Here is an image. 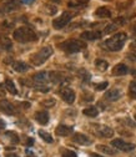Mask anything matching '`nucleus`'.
Returning a JSON list of instances; mask_svg holds the SVG:
<instances>
[{
	"label": "nucleus",
	"mask_w": 136,
	"mask_h": 157,
	"mask_svg": "<svg viewBox=\"0 0 136 157\" xmlns=\"http://www.w3.org/2000/svg\"><path fill=\"white\" fill-rule=\"evenodd\" d=\"M13 37L17 43H31V41L37 40L36 33L34 30H31L30 28H25V26L15 29L13 33Z\"/></svg>",
	"instance_id": "obj_1"
},
{
	"label": "nucleus",
	"mask_w": 136,
	"mask_h": 157,
	"mask_svg": "<svg viewBox=\"0 0 136 157\" xmlns=\"http://www.w3.org/2000/svg\"><path fill=\"white\" fill-rule=\"evenodd\" d=\"M126 39H127V35L125 33H118L110 39H107L104 43V46L109 51H120L126 41Z\"/></svg>",
	"instance_id": "obj_2"
},
{
	"label": "nucleus",
	"mask_w": 136,
	"mask_h": 157,
	"mask_svg": "<svg viewBox=\"0 0 136 157\" xmlns=\"http://www.w3.org/2000/svg\"><path fill=\"white\" fill-rule=\"evenodd\" d=\"M52 52H54V50H52L51 46H44L37 52H35V54H33L30 56V63L34 66H40L52 55Z\"/></svg>",
	"instance_id": "obj_3"
},
{
	"label": "nucleus",
	"mask_w": 136,
	"mask_h": 157,
	"mask_svg": "<svg viewBox=\"0 0 136 157\" xmlns=\"http://www.w3.org/2000/svg\"><path fill=\"white\" fill-rule=\"evenodd\" d=\"M85 48H86V44L84 43V40H79V39H69V40L60 44V49L69 54L79 52Z\"/></svg>",
	"instance_id": "obj_4"
},
{
	"label": "nucleus",
	"mask_w": 136,
	"mask_h": 157,
	"mask_svg": "<svg viewBox=\"0 0 136 157\" xmlns=\"http://www.w3.org/2000/svg\"><path fill=\"white\" fill-rule=\"evenodd\" d=\"M21 4V0H2L0 3V14H9L19 8V5Z\"/></svg>",
	"instance_id": "obj_5"
},
{
	"label": "nucleus",
	"mask_w": 136,
	"mask_h": 157,
	"mask_svg": "<svg viewBox=\"0 0 136 157\" xmlns=\"http://www.w3.org/2000/svg\"><path fill=\"white\" fill-rule=\"evenodd\" d=\"M71 19H72V14L69 13V11H64L59 17L54 19L52 26H54V29H56V30H60V29H63L64 26H66V25L71 21Z\"/></svg>",
	"instance_id": "obj_6"
},
{
	"label": "nucleus",
	"mask_w": 136,
	"mask_h": 157,
	"mask_svg": "<svg viewBox=\"0 0 136 157\" xmlns=\"http://www.w3.org/2000/svg\"><path fill=\"white\" fill-rule=\"evenodd\" d=\"M111 146L116 150H120V151H124V152H129V151H132L135 148V145L134 144H129V142H125L124 140L121 139H115L111 141Z\"/></svg>",
	"instance_id": "obj_7"
},
{
	"label": "nucleus",
	"mask_w": 136,
	"mask_h": 157,
	"mask_svg": "<svg viewBox=\"0 0 136 157\" xmlns=\"http://www.w3.org/2000/svg\"><path fill=\"white\" fill-rule=\"evenodd\" d=\"M60 96L61 99L66 102V104H72L75 101V92L74 90H71L70 87H64L60 90Z\"/></svg>",
	"instance_id": "obj_8"
},
{
	"label": "nucleus",
	"mask_w": 136,
	"mask_h": 157,
	"mask_svg": "<svg viewBox=\"0 0 136 157\" xmlns=\"http://www.w3.org/2000/svg\"><path fill=\"white\" fill-rule=\"evenodd\" d=\"M72 141L76 142V144H79V145H84V146H89V145L92 144V140L90 139L89 136H86V135H84V133H80V132L74 133Z\"/></svg>",
	"instance_id": "obj_9"
},
{
	"label": "nucleus",
	"mask_w": 136,
	"mask_h": 157,
	"mask_svg": "<svg viewBox=\"0 0 136 157\" xmlns=\"http://www.w3.org/2000/svg\"><path fill=\"white\" fill-rule=\"evenodd\" d=\"M0 111L6 113V115H14V113H16L15 106L10 101H8V100H0Z\"/></svg>",
	"instance_id": "obj_10"
},
{
	"label": "nucleus",
	"mask_w": 136,
	"mask_h": 157,
	"mask_svg": "<svg viewBox=\"0 0 136 157\" xmlns=\"http://www.w3.org/2000/svg\"><path fill=\"white\" fill-rule=\"evenodd\" d=\"M121 95H122L121 90H119V89H111V90L106 91V94H105V96H104V97H105V99H106L107 101L114 102V101L120 100Z\"/></svg>",
	"instance_id": "obj_11"
},
{
	"label": "nucleus",
	"mask_w": 136,
	"mask_h": 157,
	"mask_svg": "<svg viewBox=\"0 0 136 157\" xmlns=\"http://www.w3.org/2000/svg\"><path fill=\"white\" fill-rule=\"evenodd\" d=\"M101 35H103V34H101L100 31L87 30V31L81 33L80 37L83 39V40H90V41H92V40H98V39H100V37H101Z\"/></svg>",
	"instance_id": "obj_12"
},
{
	"label": "nucleus",
	"mask_w": 136,
	"mask_h": 157,
	"mask_svg": "<svg viewBox=\"0 0 136 157\" xmlns=\"http://www.w3.org/2000/svg\"><path fill=\"white\" fill-rule=\"evenodd\" d=\"M96 135L104 137V139H109V137L114 136V130L109 126H100L98 130H96Z\"/></svg>",
	"instance_id": "obj_13"
},
{
	"label": "nucleus",
	"mask_w": 136,
	"mask_h": 157,
	"mask_svg": "<svg viewBox=\"0 0 136 157\" xmlns=\"http://www.w3.org/2000/svg\"><path fill=\"white\" fill-rule=\"evenodd\" d=\"M34 117H35V120L40 124V125H46L48 122H49V113H48V111H44V110H41V111H37L35 115H34Z\"/></svg>",
	"instance_id": "obj_14"
},
{
	"label": "nucleus",
	"mask_w": 136,
	"mask_h": 157,
	"mask_svg": "<svg viewBox=\"0 0 136 157\" xmlns=\"http://www.w3.org/2000/svg\"><path fill=\"white\" fill-rule=\"evenodd\" d=\"M33 80L37 85H43V84H45L49 80V74L45 72V71H40V72H37V74H35L33 76Z\"/></svg>",
	"instance_id": "obj_15"
},
{
	"label": "nucleus",
	"mask_w": 136,
	"mask_h": 157,
	"mask_svg": "<svg viewBox=\"0 0 136 157\" xmlns=\"http://www.w3.org/2000/svg\"><path fill=\"white\" fill-rule=\"evenodd\" d=\"M0 46H2L4 50L9 51L13 49V43L9 39L8 35H4V34H0Z\"/></svg>",
	"instance_id": "obj_16"
},
{
	"label": "nucleus",
	"mask_w": 136,
	"mask_h": 157,
	"mask_svg": "<svg viewBox=\"0 0 136 157\" xmlns=\"http://www.w3.org/2000/svg\"><path fill=\"white\" fill-rule=\"evenodd\" d=\"M72 127L71 126H66V125H59L56 127V130H55V132H56V135L57 136H69V135H71L72 133Z\"/></svg>",
	"instance_id": "obj_17"
},
{
	"label": "nucleus",
	"mask_w": 136,
	"mask_h": 157,
	"mask_svg": "<svg viewBox=\"0 0 136 157\" xmlns=\"http://www.w3.org/2000/svg\"><path fill=\"white\" fill-rule=\"evenodd\" d=\"M49 80L52 81L54 84H60L65 80V76H64V74H61L59 71H51L49 74Z\"/></svg>",
	"instance_id": "obj_18"
},
{
	"label": "nucleus",
	"mask_w": 136,
	"mask_h": 157,
	"mask_svg": "<svg viewBox=\"0 0 136 157\" xmlns=\"http://www.w3.org/2000/svg\"><path fill=\"white\" fill-rule=\"evenodd\" d=\"M127 72H129V67L125 64H118L116 66H114V69H112V75H115V76L126 75Z\"/></svg>",
	"instance_id": "obj_19"
},
{
	"label": "nucleus",
	"mask_w": 136,
	"mask_h": 157,
	"mask_svg": "<svg viewBox=\"0 0 136 157\" xmlns=\"http://www.w3.org/2000/svg\"><path fill=\"white\" fill-rule=\"evenodd\" d=\"M95 15L98 16V17H101V19H107V17L111 16V11H110V9L106 8V6H100V8L96 9Z\"/></svg>",
	"instance_id": "obj_20"
},
{
	"label": "nucleus",
	"mask_w": 136,
	"mask_h": 157,
	"mask_svg": "<svg viewBox=\"0 0 136 157\" xmlns=\"http://www.w3.org/2000/svg\"><path fill=\"white\" fill-rule=\"evenodd\" d=\"M13 67L16 72H25V71L29 70V65L25 64L24 61H15L13 64Z\"/></svg>",
	"instance_id": "obj_21"
},
{
	"label": "nucleus",
	"mask_w": 136,
	"mask_h": 157,
	"mask_svg": "<svg viewBox=\"0 0 136 157\" xmlns=\"http://www.w3.org/2000/svg\"><path fill=\"white\" fill-rule=\"evenodd\" d=\"M96 148H98V151H100L101 153H105V155H115L116 153V150L114 147H109L106 145H98L96 146Z\"/></svg>",
	"instance_id": "obj_22"
},
{
	"label": "nucleus",
	"mask_w": 136,
	"mask_h": 157,
	"mask_svg": "<svg viewBox=\"0 0 136 157\" xmlns=\"http://www.w3.org/2000/svg\"><path fill=\"white\" fill-rule=\"evenodd\" d=\"M83 113L85 116H89V117H96L99 115V110L96 109L95 106H90V107H86L83 110Z\"/></svg>",
	"instance_id": "obj_23"
},
{
	"label": "nucleus",
	"mask_w": 136,
	"mask_h": 157,
	"mask_svg": "<svg viewBox=\"0 0 136 157\" xmlns=\"http://www.w3.org/2000/svg\"><path fill=\"white\" fill-rule=\"evenodd\" d=\"M95 66L98 67L100 71H106L107 67H109V63L104 59H98V60L95 61Z\"/></svg>",
	"instance_id": "obj_24"
},
{
	"label": "nucleus",
	"mask_w": 136,
	"mask_h": 157,
	"mask_svg": "<svg viewBox=\"0 0 136 157\" xmlns=\"http://www.w3.org/2000/svg\"><path fill=\"white\" fill-rule=\"evenodd\" d=\"M5 87H6V90H8L11 95H16V94H17L16 87H15V85H14V82H13L11 78H5Z\"/></svg>",
	"instance_id": "obj_25"
},
{
	"label": "nucleus",
	"mask_w": 136,
	"mask_h": 157,
	"mask_svg": "<svg viewBox=\"0 0 136 157\" xmlns=\"http://www.w3.org/2000/svg\"><path fill=\"white\" fill-rule=\"evenodd\" d=\"M39 136H40L41 139H43L45 142H48V144H51V142L54 141V139L51 137V135H50V133H48V132H45V131H43V130L39 131Z\"/></svg>",
	"instance_id": "obj_26"
},
{
	"label": "nucleus",
	"mask_w": 136,
	"mask_h": 157,
	"mask_svg": "<svg viewBox=\"0 0 136 157\" xmlns=\"http://www.w3.org/2000/svg\"><path fill=\"white\" fill-rule=\"evenodd\" d=\"M6 136H9V139H10V141L13 144H19L20 142V139H19L17 133L14 132V131H6Z\"/></svg>",
	"instance_id": "obj_27"
},
{
	"label": "nucleus",
	"mask_w": 136,
	"mask_h": 157,
	"mask_svg": "<svg viewBox=\"0 0 136 157\" xmlns=\"http://www.w3.org/2000/svg\"><path fill=\"white\" fill-rule=\"evenodd\" d=\"M116 30H118V25H116L115 23H112V24H109V25L105 28L104 34H111V33H114V31H116Z\"/></svg>",
	"instance_id": "obj_28"
},
{
	"label": "nucleus",
	"mask_w": 136,
	"mask_h": 157,
	"mask_svg": "<svg viewBox=\"0 0 136 157\" xmlns=\"http://www.w3.org/2000/svg\"><path fill=\"white\" fill-rule=\"evenodd\" d=\"M44 9H45V11H46L48 15H55L57 13V8L54 6V5H46Z\"/></svg>",
	"instance_id": "obj_29"
},
{
	"label": "nucleus",
	"mask_w": 136,
	"mask_h": 157,
	"mask_svg": "<svg viewBox=\"0 0 136 157\" xmlns=\"http://www.w3.org/2000/svg\"><path fill=\"white\" fill-rule=\"evenodd\" d=\"M129 92H130V96L132 99L136 100V82H131L130 86H129Z\"/></svg>",
	"instance_id": "obj_30"
},
{
	"label": "nucleus",
	"mask_w": 136,
	"mask_h": 157,
	"mask_svg": "<svg viewBox=\"0 0 136 157\" xmlns=\"http://www.w3.org/2000/svg\"><path fill=\"white\" fill-rule=\"evenodd\" d=\"M55 104H56L55 99H46V100H44V101L41 102V105H43L44 107H52Z\"/></svg>",
	"instance_id": "obj_31"
},
{
	"label": "nucleus",
	"mask_w": 136,
	"mask_h": 157,
	"mask_svg": "<svg viewBox=\"0 0 136 157\" xmlns=\"http://www.w3.org/2000/svg\"><path fill=\"white\" fill-rule=\"evenodd\" d=\"M61 156L63 157H77V155L74 151H70V150H63L61 151Z\"/></svg>",
	"instance_id": "obj_32"
},
{
	"label": "nucleus",
	"mask_w": 136,
	"mask_h": 157,
	"mask_svg": "<svg viewBox=\"0 0 136 157\" xmlns=\"http://www.w3.org/2000/svg\"><path fill=\"white\" fill-rule=\"evenodd\" d=\"M107 86H109V82H107V81H105V82H101V84L95 85V89L98 90V91H103V90H105Z\"/></svg>",
	"instance_id": "obj_33"
},
{
	"label": "nucleus",
	"mask_w": 136,
	"mask_h": 157,
	"mask_svg": "<svg viewBox=\"0 0 136 157\" xmlns=\"http://www.w3.org/2000/svg\"><path fill=\"white\" fill-rule=\"evenodd\" d=\"M114 23H115L116 25L119 26V25H124V24L126 23V20H125V19H124L122 16H119V17H116V19H115V20H114Z\"/></svg>",
	"instance_id": "obj_34"
},
{
	"label": "nucleus",
	"mask_w": 136,
	"mask_h": 157,
	"mask_svg": "<svg viewBox=\"0 0 136 157\" xmlns=\"http://www.w3.org/2000/svg\"><path fill=\"white\" fill-rule=\"evenodd\" d=\"M35 89H36L37 91H41V92H48V91L50 90V89H49L48 86H45V85H36Z\"/></svg>",
	"instance_id": "obj_35"
},
{
	"label": "nucleus",
	"mask_w": 136,
	"mask_h": 157,
	"mask_svg": "<svg viewBox=\"0 0 136 157\" xmlns=\"http://www.w3.org/2000/svg\"><path fill=\"white\" fill-rule=\"evenodd\" d=\"M127 57L130 59L131 61H136V49H135V50H131V51L127 54Z\"/></svg>",
	"instance_id": "obj_36"
},
{
	"label": "nucleus",
	"mask_w": 136,
	"mask_h": 157,
	"mask_svg": "<svg viewBox=\"0 0 136 157\" xmlns=\"http://www.w3.org/2000/svg\"><path fill=\"white\" fill-rule=\"evenodd\" d=\"M24 139L26 140V146H31V145L34 144V140L31 139V137H26V136H24Z\"/></svg>",
	"instance_id": "obj_37"
},
{
	"label": "nucleus",
	"mask_w": 136,
	"mask_h": 157,
	"mask_svg": "<svg viewBox=\"0 0 136 157\" xmlns=\"http://www.w3.org/2000/svg\"><path fill=\"white\" fill-rule=\"evenodd\" d=\"M20 106H24V109H29L30 104L29 102H20Z\"/></svg>",
	"instance_id": "obj_38"
},
{
	"label": "nucleus",
	"mask_w": 136,
	"mask_h": 157,
	"mask_svg": "<svg viewBox=\"0 0 136 157\" xmlns=\"http://www.w3.org/2000/svg\"><path fill=\"white\" fill-rule=\"evenodd\" d=\"M4 127H5V122L3 120H0V131L4 130Z\"/></svg>",
	"instance_id": "obj_39"
},
{
	"label": "nucleus",
	"mask_w": 136,
	"mask_h": 157,
	"mask_svg": "<svg viewBox=\"0 0 136 157\" xmlns=\"http://www.w3.org/2000/svg\"><path fill=\"white\" fill-rule=\"evenodd\" d=\"M90 157H104V156H101V155H99V153H90Z\"/></svg>",
	"instance_id": "obj_40"
},
{
	"label": "nucleus",
	"mask_w": 136,
	"mask_h": 157,
	"mask_svg": "<svg viewBox=\"0 0 136 157\" xmlns=\"http://www.w3.org/2000/svg\"><path fill=\"white\" fill-rule=\"evenodd\" d=\"M33 2H34V0H21L23 4H31Z\"/></svg>",
	"instance_id": "obj_41"
},
{
	"label": "nucleus",
	"mask_w": 136,
	"mask_h": 157,
	"mask_svg": "<svg viewBox=\"0 0 136 157\" xmlns=\"http://www.w3.org/2000/svg\"><path fill=\"white\" fill-rule=\"evenodd\" d=\"M5 156H6V157H19L16 153H6Z\"/></svg>",
	"instance_id": "obj_42"
},
{
	"label": "nucleus",
	"mask_w": 136,
	"mask_h": 157,
	"mask_svg": "<svg viewBox=\"0 0 136 157\" xmlns=\"http://www.w3.org/2000/svg\"><path fill=\"white\" fill-rule=\"evenodd\" d=\"M79 3H81V4H86V3H89V0H77Z\"/></svg>",
	"instance_id": "obj_43"
},
{
	"label": "nucleus",
	"mask_w": 136,
	"mask_h": 157,
	"mask_svg": "<svg viewBox=\"0 0 136 157\" xmlns=\"http://www.w3.org/2000/svg\"><path fill=\"white\" fill-rule=\"evenodd\" d=\"M28 157H35V156H34V155H29Z\"/></svg>",
	"instance_id": "obj_44"
},
{
	"label": "nucleus",
	"mask_w": 136,
	"mask_h": 157,
	"mask_svg": "<svg viewBox=\"0 0 136 157\" xmlns=\"http://www.w3.org/2000/svg\"><path fill=\"white\" fill-rule=\"evenodd\" d=\"M135 121H136V115H135Z\"/></svg>",
	"instance_id": "obj_45"
}]
</instances>
